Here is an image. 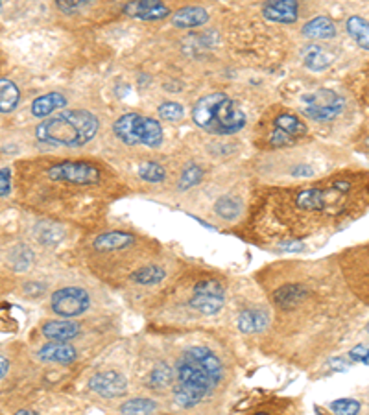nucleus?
Wrapping results in <instances>:
<instances>
[{"label":"nucleus","mask_w":369,"mask_h":415,"mask_svg":"<svg viewBox=\"0 0 369 415\" xmlns=\"http://www.w3.org/2000/svg\"><path fill=\"white\" fill-rule=\"evenodd\" d=\"M224 377L220 358L207 347H190L176 364L174 399L181 408H194L217 388Z\"/></svg>","instance_id":"obj_1"},{"label":"nucleus","mask_w":369,"mask_h":415,"mask_svg":"<svg viewBox=\"0 0 369 415\" xmlns=\"http://www.w3.org/2000/svg\"><path fill=\"white\" fill-rule=\"evenodd\" d=\"M351 192V183L345 179H336L327 187H306V189L286 190L274 201L275 216L286 224L296 218L297 221H306L314 214H333L340 211L343 198Z\"/></svg>","instance_id":"obj_2"},{"label":"nucleus","mask_w":369,"mask_h":415,"mask_svg":"<svg viewBox=\"0 0 369 415\" xmlns=\"http://www.w3.org/2000/svg\"><path fill=\"white\" fill-rule=\"evenodd\" d=\"M100 130L98 118L85 109H71L41 122L36 130L39 142L52 148H81L95 139Z\"/></svg>","instance_id":"obj_3"},{"label":"nucleus","mask_w":369,"mask_h":415,"mask_svg":"<svg viewBox=\"0 0 369 415\" xmlns=\"http://www.w3.org/2000/svg\"><path fill=\"white\" fill-rule=\"evenodd\" d=\"M194 124L209 135H234L246 126V115L227 95L214 93L199 98L192 107Z\"/></svg>","instance_id":"obj_4"},{"label":"nucleus","mask_w":369,"mask_h":415,"mask_svg":"<svg viewBox=\"0 0 369 415\" xmlns=\"http://www.w3.org/2000/svg\"><path fill=\"white\" fill-rule=\"evenodd\" d=\"M113 131L126 146H148L159 148L162 145V127L155 118L139 113L122 115L113 124Z\"/></svg>","instance_id":"obj_5"},{"label":"nucleus","mask_w":369,"mask_h":415,"mask_svg":"<svg viewBox=\"0 0 369 415\" xmlns=\"http://www.w3.org/2000/svg\"><path fill=\"white\" fill-rule=\"evenodd\" d=\"M46 177L52 183L87 189V187L100 185L104 176H102V170L89 161H61L46 170Z\"/></svg>","instance_id":"obj_6"},{"label":"nucleus","mask_w":369,"mask_h":415,"mask_svg":"<svg viewBox=\"0 0 369 415\" xmlns=\"http://www.w3.org/2000/svg\"><path fill=\"white\" fill-rule=\"evenodd\" d=\"M343 98L331 89H318L301 96V111L306 118L329 122L342 113Z\"/></svg>","instance_id":"obj_7"},{"label":"nucleus","mask_w":369,"mask_h":415,"mask_svg":"<svg viewBox=\"0 0 369 415\" xmlns=\"http://www.w3.org/2000/svg\"><path fill=\"white\" fill-rule=\"evenodd\" d=\"M225 303V292L222 285L214 279H203L194 286L189 305L194 310L202 312L205 316H212L222 310Z\"/></svg>","instance_id":"obj_8"},{"label":"nucleus","mask_w":369,"mask_h":415,"mask_svg":"<svg viewBox=\"0 0 369 415\" xmlns=\"http://www.w3.org/2000/svg\"><path fill=\"white\" fill-rule=\"evenodd\" d=\"M90 305L89 293L85 290L76 288V286H68V288H61L58 292L52 293L50 298V308L59 317H76L81 316L83 312H87Z\"/></svg>","instance_id":"obj_9"},{"label":"nucleus","mask_w":369,"mask_h":415,"mask_svg":"<svg viewBox=\"0 0 369 415\" xmlns=\"http://www.w3.org/2000/svg\"><path fill=\"white\" fill-rule=\"evenodd\" d=\"M306 135V126L296 115L283 113L274 118V130L268 135V145L274 148H284Z\"/></svg>","instance_id":"obj_10"},{"label":"nucleus","mask_w":369,"mask_h":415,"mask_svg":"<svg viewBox=\"0 0 369 415\" xmlns=\"http://www.w3.org/2000/svg\"><path fill=\"white\" fill-rule=\"evenodd\" d=\"M89 386L93 392L105 399H117L124 397L128 392V380L124 374L118 371H104V373H96L93 379L89 380Z\"/></svg>","instance_id":"obj_11"},{"label":"nucleus","mask_w":369,"mask_h":415,"mask_svg":"<svg viewBox=\"0 0 369 415\" xmlns=\"http://www.w3.org/2000/svg\"><path fill=\"white\" fill-rule=\"evenodd\" d=\"M262 15L268 21L279 24H292L299 15V2L297 0H268L262 6Z\"/></svg>","instance_id":"obj_12"},{"label":"nucleus","mask_w":369,"mask_h":415,"mask_svg":"<svg viewBox=\"0 0 369 415\" xmlns=\"http://www.w3.org/2000/svg\"><path fill=\"white\" fill-rule=\"evenodd\" d=\"M126 15L140 19V21H161L170 15L168 6H165L161 0H131L124 8Z\"/></svg>","instance_id":"obj_13"},{"label":"nucleus","mask_w":369,"mask_h":415,"mask_svg":"<svg viewBox=\"0 0 369 415\" xmlns=\"http://www.w3.org/2000/svg\"><path fill=\"white\" fill-rule=\"evenodd\" d=\"M76 349L67 342H52L46 343L37 351V358L43 362H52V364H71L76 360Z\"/></svg>","instance_id":"obj_14"},{"label":"nucleus","mask_w":369,"mask_h":415,"mask_svg":"<svg viewBox=\"0 0 369 415\" xmlns=\"http://www.w3.org/2000/svg\"><path fill=\"white\" fill-rule=\"evenodd\" d=\"M135 236L130 235V233H124V231H111V233H104V235L96 236L95 242H93V248L98 253H111V251H120V249H126L130 246L135 244Z\"/></svg>","instance_id":"obj_15"},{"label":"nucleus","mask_w":369,"mask_h":415,"mask_svg":"<svg viewBox=\"0 0 369 415\" xmlns=\"http://www.w3.org/2000/svg\"><path fill=\"white\" fill-rule=\"evenodd\" d=\"M209 21L207 9L199 8V6H187V8L177 9L176 14L172 15V24L176 28H198Z\"/></svg>","instance_id":"obj_16"},{"label":"nucleus","mask_w":369,"mask_h":415,"mask_svg":"<svg viewBox=\"0 0 369 415\" xmlns=\"http://www.w3.org/2000/svg\"><path fill=\"white\" fill-rule=\"evenodd\" d=\"M81 332L80 325L74 323V321H68L65 317L63 321H48L43 325V334H45L48 340H56V342H68V340H74L78 334Z\"/></svg>","instance_id":"obj_17"},{"label":"nucleus","mask_w":369,"mask_h":415,"mask_svg":"<svg viewBox=\"0 0 369 415\" xmlns=\"http://www.w3.org/2000/svg\"><path fill=\"white\" fill-rule=\"evenodd\" d=\"M67 104L68 102L65 95H61V93H48V95H43L33 100L32 115L36 118H46L48 115L56 113L58 109L65 107Z\"/></svg>","instance_id":"obj_18"},{"label":"nucleus","mask_w":369,"mask_h":415,"mask_svg":"<svg viewBox=\"0 0 369 415\" xmlns=\"http://www.w3.org/2000/svg\"><path fill=\"white\" fill-rule=\"evenodd\" d=\"M303 36L308 37V39H314V41H320V39H333L336 36V24L333 23V19L329 17H314L312 21L303 26Z\"/></svg>","instance_id":"obj_19"},{"label":"nucleus","mask_w":369,"mask_h":415,"mask_svg":"<svg viewBox=\"0 0 369 415\" xmlns=\"http://www.w3.org/2000/svg\"><path fill=\"white\" fill-rule=\"evenodd\" d=\"M239 329L246 334H257L262 332L266 327L270 325V316L266 314L264 310H257V308H251V310H244L239 316Z\"/></svg>","instance_id":"obj_20"},{"label":"nucleus","mask_w":369,"mask_h":415,"mask_svg":"<svg viewBox=\"0 0 369 415\" xmlns=\"http://www.w3.org/2000/svg\"><path fill=\"white\" fill-rule=\"evenodd\" d=\"M165 277H167V271H165L162 266H159V264H146V266L137 268L135 271L130 273L131 283H135V285L140 286L157 285Z\"/></svg>","instance_id":"obj_21"},{"label":"nucleus","mask_w":369,"mask_h":415,"mask_svg":"<svg viewBox=\"0 0 369 415\" xmlns=\"http://www.w3.org/2000/svg\"><path fill=\"white\" fill-rule=\"evenodd\" d=\"M303 63L314 73H321V70H327L333 65V58L320 45H311L303 50Z\"/></svg>","instance_id":"obj_22"},{"label":"nucleus","mask_w":369,"mask_h":415,"mask_svg":"<svg viewBox=\"0 0 369 415\" xmlns=\"http://www.w3.org/2000/svg\"><path fill=\"white\" fill-rule=\"evenodd\" d=\"M21 102V90L8 78H0V113H11Z\"/></svg>","instance_id":"obj_23"},{"label":"nucleus","mask_w":369,"mask_h":415,"mask_svg":"<svg viewBox=\"0 0 369 415\" xmlns=\"http://www.w3.org/2000/svg\"><path fill=\"white\" fill-rule=\"evenodd\" d=\"M347 33L353 37V41L360 48L369 50V23L365 19H362L360 15H351V17L345 21Z\"/></svg>","instance_id":"obj_24"},{"label":"nucleus","mask_w":369,"mask_h":415,"mask_svg":"<svg viewBox=\"0 0 369 415\" xmlns=\"http://www.w3.org/2000/svg\"><path fill=\"white\" fill-rule=\"evenodd\" d=\"M303 295H305V288L303 286L284 285L283 288H279L274 293V301L281 308H292L296 307L297 303L303 301Z\"/></svg>","instance_id":"obj_25"},{"label":"nucleus","mask_w":369,"mask_h":415,"mask_svg":"<svg viewBox=\"0 0 369 415\" xmlns=\"http://www.w3.org/2000/svg\"><path fill=\"white\" fill-rule=\"evenodd\" d=\"M172 379H174L172 367L168 364H165V362H159V364H155L152 373H150L148 386L153 389H165L170 386Z\"/></svg>","instance_id":"obj_26"},{"label":"nucleus","mask_w":369,"mask_h":415,"mask_svg":"<svg viewBox=\"0 0 369 415\" xmlns=\"http://www.w3.org/2000/svg\"><path fill=\"white\" fill-rule=\"evenodd\" d=\"M214 211L224 220H237L240 216V212H242V204L239 199L231 198V196H224L214 204Z\"/></svg>","instance_id":"obj_27"},{"label":"nucleus","mask_w":369,"mask_h":415,"mask_svg":"<svg viewBox=\"0 0 369 415\" xmlns=\"http://www.w3.org/2000/svg\"><path fill=\"white\" fill-rule=\"evenodd\" d=\"M139 176L146 183H162L167 177V170L155 161H145L139 167Z\"/></svg>","instance_id":"obj_28"},{"label":"nucleus","mask_w":369,"mask_h":415,"mask_svg":"<svg viewBox=\"0 0 369 415\" xmlns=\"http://www.w3.org/2000/svg\"><path fill=\"white\" fill-rule=\"evenodd\" d=\"M155 410H157V404H155L152 399L146 397L131 399V401L124 402L120 406L122 414H152V411Z\"/></svg>","instance_id":"obj_29"},{"label":"nucleus","mask_w":369,"mask_h":415,"mask_svg":"<svg viewBox=\"0 0 369 415\" xmlns=\"http://www.w3.org/2000/svg\"><path fill=\"white\" fill-rule=\"evenodd\" d=\"M202 176H203V170L198 167V164H189V167L183 170V174H181L177 187H180V190L192 189V187H196L199 181H202Z\"/></svg>","instance_id":"obj_30"},{"label":"nucleus","mask_w":369,"mask_h":415,"mask_svg":"<svg viewBox=\"0 0 369 415\" xmlns=\"http://www.w3.org/2000/svg\"><path fill=\"white\" fill-rule=\"evenodd\" d=\"M184 115L183 105L177 104V102H162L159 105V117L168 120V122H180Z\"/></svg>","instance_id":"obj_31"},{"label":"nucleus","mask_w":369,"mask_h":415,"mask_svg":"<svg viewBox=\"0 0 369 415\" xmlns=\"http://www.w3.org/2000/svg\"><path fill=\"white\" fill-rule=\"evenodd\" d=\"M331 410L336 411V414H349L355 415L362 410V404L355 399H338L331 404Z\"/></svg>","instance_id":"obj_32"},{"label":"nucleus","mask_w":369,"mask_h":415,"mask_svg":"<svg viewBox=\"0 0 369 415\" xmlns=\"http://www.w3.org/2000/svg\"><path fill=\"white\" fill-rule=\"evenodd\" d=\"M95 0H56V6L59 8V11H63L67 15H73L81 11L83 8L90 6Z\"/></svg>","instance_id":"obj_33"},{"label":"nucleus","mask_w":369,"mask_h":415,"mask_svg":"<svg viewBox=\"0 0 369 415\" xmlns=\"http://www.w3.org/2000/svg\"><path fill=\"white\" fill-rule=\"evenodd\" d=\"M11 192V170L0 168V196L6 198Z\"/></svg>","instance_id":"obj_34"},{"label":"nucleus","mask_w":369,"mask_h":415,"mask_svg":"<svg viewBox=\"0 0 369 415\" xmlns=\"http://www.w3.org/2000/svg\"><path fill=\"white\" fill-rule=\"evenodd\" d=\"M369 347L368 345H356L349 351V360L351 362H364L365 357H368Z\"/></svg>","instance_id":"obj_35"},{"label":"nucleus","mask_w":369,"mask_h":415,"mask_svg":"<svg viewBox=\"0 0 369 415\" xmlns=\"http://www.w3.org/2000/svg\"><path fill=\"white\" fill-rule=\"evenodd\" d=\"M290 174H292L293 177H312L314 170H312L311 167H306V164H297V167L292 168Z\"/></svg>","instance_id":"obj_36"},{"label":"nucleus","mask_w":369,"mask_h":415,"mask_svg":"<svg viewBox=\"0 0 369 415\" xmlns=\"http://www.w3.org/2000/svg\"><path fill=\"white\" fill-rule=\"evenodd\" d=\"M279 248L284 249V251H303L305 246H303L301 242H296V240H289V242H283Z\"/></svg>","instance_id":"obj_37"},{"label":"nucleus","mask_w":369,"mask_h":415,"mask_svg":"<svg viewBox=\"0 0 369 415\" xmlns=\"http://www.w3.org/2000/svg\"><path fill=\"white\" fill-rule=\"evenodd\" d=\"M8 369H9V362H8V358L0 357V380L4 379L6 374H8Z\"/></svg>","instance_id":"obj_38"},{"label":"nucleus","mask_w":369,"mask_h":415,"mask_svg":"<svg viewBox=\"0 0 369 415\" xmlns=\"http://www.w3.org/2000/svg\"><path fill=\"white\" fill-rule=\"evenodd\" d=\"M331 366L338 367V371H347V369H349V364H347V362H343L342 358H334V360L331 362Z\"/></svg>","instance_id":"obj_39"},{"label":"nucleus","mask_w":369,"mask_h":415,"mask_svg":"<svg viewBox=\"0 0 369 415\" xmlns=\"http://www.w3.org/2000/svg\"><path fill=\"white\" fill-rule=\"evenodd\" d=\"M364 364H365V366H369V352H368V357H365V360H364Z\"/></svg>","instance_id":"obj_40"},{"label":"nucleus","mask_w":369,"mask_h":415,"mask_svg":"<svg viewBox=\"0 0 369 415\" xmlns=\"http://www.w3.org/2000/svg\"><path fill=\"white\" fill-rule=\"evenodd\" d=\"M368 334H369V323H368Z\"/></svg>","instance_id":"obj_41"},{"label":"nucleus","mask_w":369,"mask_h":415,"mask_svg":"<svg viewBox=\"0 0 369 415\" xmlns=\"http://www.w3.org/2000/svg\"><path fill=\"white\" fill-rule=\"evenodd\" d=\"M0 8H2V2H0Z\"/></svg>","instance_id":"obj_42"}]
</instances>
